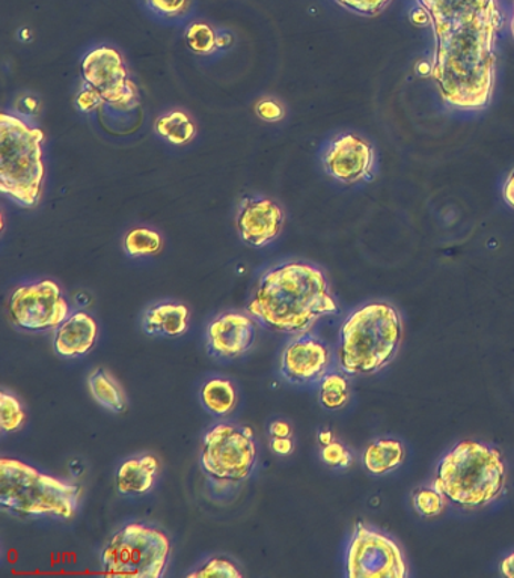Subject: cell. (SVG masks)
<instances>
[{
  "label": "cell",
  "instance_id": "6da1fadb",
  "mask_svg": "<svg viewBox=\"0 0 514 578\" xmlns=\"http://www.w3.org/2000/svg\"><path fill=\"white\" fill-rule=\"evenodd\" d=\"M498 0H420L432 20L436 50L432 75L450 106L480 111L495 85Z\"/></svg>",
  "mask_w": 514,
  "mask_h": 578
},
{
  "label": "cell",
  "instance_id": "7a4b0ae2",
  "mask_svg": "<svg viewBox=\"0 0 514 578\" xmlns=\"http://www.w3.org/2000/svg\"><path fill=\"white\" fill-rule=\"evenodd\" d=\"M248 312L275 332L304 334L320 318L337 313L338 306L323 271L309 264L288 262L261 276Z\"/></svg>",
  "mask_w": 514,
  "mask_h": 578
},
{
  "label": "cell",
  "instance_id": "3957f363",
  "mask_svg": "<svg viewBox=\"0 0 514 578\" xmlns=\"http://www.w3.org/2000/svg\"><path fill=\"white\" fill-rule=\"evenodd\" d=\"M507 471L501 452L483 443H459L438 466L434 488L461 508H483L504 492Z\"/></svg>",
  "mask_w": 514,
  "mask_h": 578
},
{
  "label": "cell",
  "instance_id": "277c9868",
  "mask_svg": "<svg viewBox=\"0 0 514 578\" xmlns=\"http://www.w3.org/2000/svg\"><path fill=\"white\" fill-rule=\"evenodd\" d=\"M403 324L395 308L371 303L347 318L340 330L338 363L346 374L370 375L395 358Z\"/></svg>",
  "mask_w": 514,
  "mask_h": 578
},
{
  "label": "cell",
  "instance_id": "5b68a950",
  "mask_svg": "<svg viewBox=\"0 0 514 578\" xmlns=\"http://www.w3.org/2000/svg\"><path fill=\"white\" fill-rule=\"evenodd\" d=\"M82 488L43 475L22 461L0 460V505L20 517L69 519L76 514Z\"/></svg>",
  "mask_w": 514,
  "mask_h": 578
},
{
  "label": "cell",
  "instance_id": "8992f818",
  "mask_svg": "<svg viewBox=\"0 0 514 578\" xmlns=\"http://www.w3.org/2000/svg\"><path fill=\"white\" fill-rule=\"evenodd\" d=\"M43 140L40 128L7 113L0 116V192L20 207H35L41 198Z\"/></svg>",
  "mask_w": 514,
  "mask_h": 578
},
{
  "label": "cell",
  "instance_id": "52a82bcc",
  "mask_svg": "<svg viewBox=\"0 0 514 578\" xmlns=\"http://www.w3.org/2000/svg\"><path fill=\"white\" fill-rule=\"evenodd\" d=\"M169 555L168 536L154 527L131 523L109 539L100 560L106 577L161 578Z\"/></svg>",
  "mask_w": 514,
  "mask_h": 578
},
{
  "label": "cell",
  "instance_id": "ba28073f",
  "mask_svg": "<svg viewBox=\"0 0 514 578\" xmlns=\"http://www.w3.org/2000/svg\"><path fill=\"white\" fill-rule=\"evenodd\" d=\"M257 464V445L249 429L219 423L204 435L201 466L213 479L240 482Z\"/></svg>",
  "mask_w": 514,
  "mask_h": 578
},
{
  "label": "cell",
  "instance_id": "9c48e42d",
  "mask_svg": "<svg viewBox=\"0 0 514 578\" xmlns=\"http://www.w3.org/2000/svg\"><path fill=\"white\" fill-rule=\"evenodd\" d=\"M347 577L404 578L408 565L391 538L359 523L347 548Z\"/></svg>",
  "mask_w": 514,
  "mask_h": 578
},
{
  "label": "cell",
  "instance_id": "30bf717a",
  "mask_svg": "<svg viewBox=\"0 0 514 578\" xmlns=\"http://www.w3.org/2000/svg\"><path fill=\"white\" fill-rule=\"evenodd\" d=\"M12 322L28 332L58 329L70 317V306L52 280L22 285L10 299Z\"/></svg>",
  "mask_w": 514,
  "mask_h": 578
},
{
  "label": "cell",
  "instance_id": "8fae6325",
  "mask_svg": "<svg viewBox=\"0 0 514 578\" xmlns=\"http://www.w3.org/2000/svg\"><path fill=\"white\" fill-rule=\"evenodd\" d=\"M82 75L88 85L95 87L104 103L120 111H128L136 102V87L128 79L123 56L115 49L99 48L86 54Z\"/></svg>",
  "mask_w": 514,
  "mask_h": 578
},
{
  "label": "cell",
  "instance_id": "7c38bea8",
  "mask_svg": "<svg viewBox=\"0 0 514 578\" xmlns=\"http://www.w3.org/2000/svg\"><path fill=\"white\" fill-rule=\"evenodd\" d=\"M330 351L315 337L292 339L282 349L279 371L288 383L308 385L319 383L328 374Z\"/></svg>",
  "mask_w": 514,
  "mask_h": 578
},
{
  "label": "cell",
  "instance_id": "4fadbf2b",
  "mask_svg": "<svg viewBox=\"0 0 514 578\" xmlns=\"http://www.w3.org/2000/svg\"><path fill=\"white\" fill-rule=\"evenodd\" d=\"M323 165L330 177L345 184H354L369 177L374 165V151L357 134H345L328 146Z\"/></svg>",
  "mask_w": 514,
  "mask_h": 578
},
{
  "label": "cell",
  "instance_id": "5bb4252c",
  "mask_svg": "<svg viewBox=\"0 0 514 578\" xmlns=\"http://www.w3.org/2000/svg\"><path fill=\"white\" fill-rule=\"evenodd\" d=\"M249 316L227 312L215 318L206 332L208 353L216 359L233 360L248 353L257 338V327Z\"/></svg>",
  "mask_w": 514,
  "mask_h": 578
},
{
  "label": "cell",
  "instance_id": "9a60e30c",
  "mask_svg": "<svg viewBox=\"0 0 514 578\" xmlns=\"http://www.w3.org/2000/svg\"><path fill=\"white\" fill-rule=\"evenodd\" d=\"M282 209L277 203L265 198L244 200L237 217V228L246 245L265 247L281 234Z\"/></svg>",
  "mask_w": 514,
  "mask_h": 578
},
{
  "label": "cell",
  "instance_id": "2e32d148",
  "mask_svg": "<svg viewBox=\"0 0 514 578\" xmlns=\"http://www.w3.org/2000/svg\"><path fill=\"white\" fill-rule=\"evenodd\" d=\"M99 337V326L85 312L71 313L58 329H54V351L62 358H81L90 353Z\"/></svg>",
  "mask_w": 514,
  "mask_h": 578
},
{
  "label": "cell",
  "instance_id": "e0dca14e",
  "mask_svg": "<svg viewBox=\"0 0 514 578\" xmlns=\"http://www.w3.org/2000/svg\"><path fill=\"white\" fill-rule=\"evenodd\" d=\"M158 472L154 455H141L125 461L116 472V488L121 494H145L153 488Z\"/></svg>",
  "mask_w": 514,
  "mask_h": 578
},
{
  "label": "cell",
  "instance_id": "ac0fdd59",
  "mask_svg": "<svg viewBox=\"0 0 514 578\" xmlns=\"http://www.w3.org/2000/svg\"><path fill=\"white\" fill-rule=\"evenodd\" d=\"M189 327V311L185 305L162 303L145 312L144 330L158 337H179Z\"/></svg>",
  "mask_w": 514,
  "mask_h": 578
},
{
  "label": "cell",
  "instance_id": "d6986e66",
  "mask_svg": "<svg viewBox=\"0 0 514 578\" xmlns=\"http://www.w3.org/2000/svg\"><path fill=\"white\" fill-rule=\"evenodd\" d=\"M404 450L397 440H378L367 447L363 464L373 475H387L403 463Z\"/></svg>",
  "mask_w": 514,
  "mask_h": 578
},
{
  "label": "cell",
  "instance_id": "ffe728a7",
  "mask_svg": "<svg viewBox=\"0 0 514 578\" xmlns=\"http://www.w3.org/2000/svg\"><path fill=\"white\" fill-rule=\"evenodd\" d=\"M201 402L208 413L227 416L237 405L236 388L229 380L213 379L201 389Z\"/></svg>",
  "mask_w": 514,
  "mask_h": 578
},
{
  "label": "cell",
  "instance_id": "44dd1931",
  "mask_svg": "<svg viewBox=\"0 0 514 578\" xmlns=\"http://www.w3.org/2000/svg\"><path fill=\"white\" fill-rule=\"evenodd\" d=\"M91 395L103 405L104 409L114 413H121L125 409V398L119 383L102 370L94 371L88 379Z\"/></svg>",
  "mask_w": 514,
  "mask_h": 578
},
{
  "label": "cell",
  "instance_id": "7402d4cb",
  "mask_svg": "<svg viewBox=\"0 0 514 578\" xmlns=\"http://www.w3.org/2000/svg\"><path fill=\"white\" fill-rule=\"evenodd\" d=\"M158 136L174 145L189 144L195 136V124L185 112L174 111L162 115L154 125Z\"/></svg>",
  "mask_w": 514,
  "mask_h": 578
},
{
  "label": "cell",
  "instance_id": "603a6c76",
  "mask_svg": "<svg viewBox=\"0 0 514 578\" xmlns=\"http://www.w3.org/2000/svg\"><path fill=\"white\" fill-rule=\"evenodd\" d=\"M320 402L325 409L338 410L345 407L350 398L349 381L345 375L326 374L320 381Z\"/></svg>",
  "mask_w": 514,
  "mask_h": 578
},
{
  "label": "cell",
  "instance_id": "cb8c5ba5",
  "mask_svg": "<svg viewBox=\"0 0 514 578\" xmlns=\"http://www.w3.org/2000/svg\"><path fill=\"white\" fill-rule=\"evenodd\" d=\"M162 249V237L156 230L136 228L124 238V250L128 257L141 258L157 254Z\"/></svg>",
  "mask_w": 514,
  "mask_h": 578
},
{
  "label": "cell",
  "instance_id": "d4e9b609",
  "mask_svg": "<svg viewBox=\"0 0 514 578\" xmlns=\"http://www.w3.org/2000/svg\"><path fill=\"white\" fill-rule=\"evenodd\" d=\"M186 43L196 54H212L216 52L217 33L206 23H194L187 28Z\"/></svg>",
  "mask_w": 514,
  "mask_h": 578
},
{
  "label": "cell",
  "instance_id": "484cf974",
  "mask_svg": "<svg viewBox=\"0 0 514 578\" xmlns=\"http://www.w3.org/2000/svg\"><path fill=\"white\" fill-rule=\"evenodd\" d=\"M446 500L449 498L436 488H420L413 493V506L422 517L432 518L444 513Z\"/></svg>",
  "mask_w": 514,
  "mask_h": 578
},
{
  "label": "cell",
  "instance_id": "4316f807",
  "mask_svg": "<svg viewBox=\"0 0 514 578\" xmlns=\"http://www.w3.org/2000/svg\"><path fill=\"white\" fill-rule=\"evenodd\" d=\"M24 419L27 416H24L20 402L10 393H0V425H2L3 433H14L22 429Z\"/></svg>",
  "mask_w": 514,
  "mask_h": 578
},
{
  "label": "cell",
  "instance_id": "83f0119b",
  "mask_svg": "<svg viewBox=\"0 0 514 578\" xmlns=\"http://www.w3.org/2000/svg\"><path fill=\"white\" fill-rule=\"evenodd\" d=\"M189 578H207V577H224V578H240L241 572L234 567L233 562L224 557H215L203 565L198 571L191 572Z\"/></svg>",
  "mask_w": 514,
  "mask_h": 578
},
{
  "label": "cell",
  "instance_id": "f1b7e54d",
  "mask_svg": "<svg viewBox=\"0 0 514 578\" xmlns=\"http://www.w3.org/2000/svg\"><path fill=\"white\" fill-rule=\"evenodd\" d=\"M150 10L163 19H178L191 10L192 0H145Z\"/></svg>",
  "mask_w": 514,
  "mask_h": 578
},
{
  "label": "cell",
  "instance_id": "f546056e",
  "mask_svg": "<svg viewBox=\"0 0 514 578\" xmlns=\"http://www.w3.org/2000/svg\"><path fill=\"white\" fill-rule=\"evenodd\" d=\"M337 2L354 14L374 17L390 6L391 0H337Z\"/></svg>",
  "mask_w": 514,
  "mask_h": 578
},
{
  "label": "cell",
  "instance_id": "4dcf8cb0",
  "mask_svg": "<svg viewBox=\"0 0 514 578\" xmlns=\"http://www.w3.org/2000/svg\"><path fill=\"white\" fill-rule=\"evenodd\" d=\"M321 458L330 467H347L352 463V455L341 443L332 442L321 450Z\"/></svg>",
  "mask_w": 514,
  "mask_h": 578
},
{
  "label": "cell",
  "instance_id": "1f68e13d",
  "mask_svg": "<svg viewBox=\"0 0 514 578\" xmlns=\"http://www.w3.org/2000/svg\"><path fill=\"white\" fill-rule=\"evenodd\" d=\"M104 103L103 96L95 87L85 85L81 92H79L76 104L82 112H93L95 109L102 106Z\"/></svg>",
  "mask_w": 514,
  "mask_h": 578
},
{
  "label": "cell",
  "instance_id": "d6a6232c",
  "mask_svg": "<svg viewBox=\"0 0 514 578\" xmlns=\"http://www.w3.org/2000/svg\"><path fill=\"white\" fill-rule=\"evenodd\" d=\"M257 113L261 120L265 121H278L282 118V109L274 100H263L257 104Z\"/></svg>",
  "mask_w": 514,
  "mask_h": 578
},
{
  "label": "cell",
  "instance_id": "836d02e7",
  "mask_svg": "<svg viewBox=\"0 0 514 578\" xmlns=\"http://www.w3.org/2000/svg\"><path fill=\"white\" fill-rule=\"evenodd\" d=\"M271 451L278 455H288L292 452L291 437H274L271 438Z\"/></svg>",
  "mask_w": 514,
  "mask_h": 578
},
{
  "label": "cell",
  "instance_id": "e575fe53",
  "mask_svg": "<svg viewBox=\"0 0 514 578\" xmlns=\"http://www.w3.org/2000/svg\"><path fill=\"white\" fill-rule=\"evenodd\" d=\"M269 433L274 437H291V426L287 422L277 421L270 423Z\"/></svg>",
  "mask_w": 514,
  "mask_h": 578
},
{
  "label": "cell",
  "instance_id": "d590c367",
  "mask_svg": "<svg viewBox=\"0 0 514 578\" xmlns=\"http://www.w3.org/2000/svg\"><path fill=\"white\" fill-rule=\"evenodd\" d=\"M503 196L505 203L514 208V171L508 175L507 182L504 184Z\"/></svg>",
  "mask_w": 514,
  "mask_h": 578
},
{
  "label": "cell",
  "instance_id": "8d00e7d4",
  "mask_svg": "<svg viewBox=\"0 0 514 578\" xmlns=\"http://www.w3.org/2000/svg\"><path fill=\"white\" fill-rule=\"evenodd\" d=\"M501 572L505 577L514 578V553L507 559H504L503 565H501Z\"/></svg>",
  "mask_w": 514,
  "mask_h": 578
},
{
  "label": "cell",
  "instance_id": "74e56055",
  "mask_svg": "<svg viewBox=\"0 0 514 578\" xmlns=\"http://www.w3.org/2000/svg\"><path fill=\"white\" fill-rule=\"evenodd\" d=\"M233 43V38L227 32L217 33V48L225 49L229 48Z\"/></svg>",
  "mask_w": 514,
  "mask_h": 578
},
{
  "label": "cell",
  "instance_id": "f35d334b",
  "mask_svg": "<svg viewBox=\"0 0 514 578\" xmlns=\"http://www.w3.org/2000/svg\"><path fill=\"white\" fill-rule=\"evenodd\" d=\"M319 440L321 445H329V443L333 442L332 433H330V431H323V433H320Z\"/></svg>",
  "mask_w": 514,
  "mask_h": 578
},
{
  "label": "cell",
  "instance_id": "ab89813d",
  "mask_svg": "<svg viewBox=\"0 0 514 578\" xmlns=\"http://www.w3.org/2000/svg\"><path fill=\"white\" fill-rule=\"evenodd\" d=\"M512 33L514 38V6H513V19H512Z\"/></svg>",
  "mask_w": 514,
  "mask_h": 578
}]
</instances>
